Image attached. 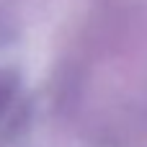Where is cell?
<instances>
[{"label": "cell", "instance_id": "cell-1", "mask_svg": "<svg viewBox=\"0 0 147 147\" xmlns=\"http://www.w3.org/2000/svg\"><path fill=\"white\" fill-rule=\"evenodd\" d=\"M13 90H16V80L13 75L8 72H0V111L8 106V101L13 98Z\"/></svg>", "mask_w": 147, "mask_h": 147}]
</instances>
